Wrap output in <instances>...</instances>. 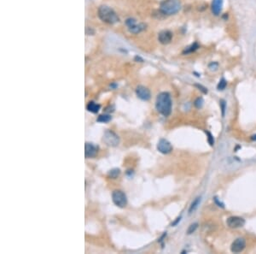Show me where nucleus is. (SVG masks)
I'll return each instance as SVG.
<instances>
[{
    "label": "nucleus",
    "mask_w": 256,
    "mask_h": 254,
    "mask_svg": "<svg viewBox=\"0 0 256 254\" xmlns=\"http://www.w3.org/2000/svg\"><path fill=\"white\" fill-rule=\"evenodd\" d=\"M98 16L103 22L109 24H115L120 21V18L116 15V13L111 8L105 5H103L99 8Z\"/></svg>",
    "instance_id": "nucleus-2"
},
{
    "label": "nucleus",
    "mask_w": 256,
    "mask_h": 254,
    "mask_svg": "<svg viewBox=\"0 0 256 254\" xmlns=\"http://www.w3.org/2000/svg\"><path fill=\"white\" fill-rule=\"evenodd\" d=\"M136 94L140 99L144 101H148L151 97L150 91L144 86H138L136 89Z\"/></svg>",
    "instance_id": "nucleus-9"
},
{
    "label": "nucleus",
    "mask_w": 256,
    "mask_h": 254,
    "mask_svg": "<svg viewBox=\"0 0 256 254\" xmlns=\"http://www.w3.org/2000/svg\"><path fill=\"white\" fill-rule=\"evenodd\" d=\"M226 85H227V82H226V81H225V79L223 78L221 79L220 81H219V84H218V86H217V87H218V90H224L225 87H226Z\"/></svg>",
    "instance_id": "nucleus-19"
},
{
    "label": "nucleus",
    "mask_w": 256,
    "mask_h": 254,
    "mask_svg": "<svg viewBox=\"0 0 256 254\" xmlns=\"http://www.w3.org/2000/svg\"><path fill=\"white\" fill-rule=\"evenodd\" d=\"M180 220H181V216H179V217H178L177 219H176V221L175 222H173V223H172V226H175L177 225L178 223V222H180Z\"/></svg>",
    "instance_id": "nucleus-27"
},
{
    "label": "nucleus",
    "mask_w": 256,
    "mask_h": 254,
    "mask_svg": "<svg viewBox=\"0 0 256 254\" xmlns=\"http://www.w3.org/2000/svg\"><path fill=\"white\" fill-rule=\"evenodd\" d=\"M111 116L110 115H100L97 119V122H109L111 120Z\"/></svg>",
    "instance_id": "nucleus-17"
},
{
    "label": "nucleus",
    "mask_w": 256,
    "mask_h": 254,
    "mask_svg": "<svg viewBox=\"0 0 256 254\" xmlns=\"http://www.w3.org/2000/svg\"><path fill=\"white\" fill-rule=\"evenodd\" d=\"M136 23H137V22H136V20L133 18H128L127 20L125 21V24H126V26L128 27V28H131V27L134 26Z\"/></svg>",
    "instance_id": "nucleus-21"
},
{
    "label": "nucleus",
    "mask_w": 256,
    "mask_h": 254,
    "mask_svg": "<svg viewBox=\"0 0 256 254\" xmlns=\"http://www.w3.org/2000/svg\"><path fill=\"white\" fill-rule=\"evenodd\" d=\"M218 68V63H212L209 64V69H216Z\"/></svg>",
    "instance_id": "nucleus-25"
},
{
    "label": "nucleus",
    "mask_w": 256,
    "mask_h": 254,
    "mask_svg": "<svg viewBox=\"0 0 256 254\" xmlns=\"http://www.w3.org/2000/svg\"><path fill=\"white\" fill-rule=\"evenodd\" d=\"M120 174V170L119 169H114L112 170H110V173H109V176L111 177V178L115 179L119 176Z\"/></svg>",
    "instance_id": "nucleus-18"
},
{
    "label": "nucleus",
    "mask_w": 256,
    "mask_h": 254,
    "mask_svg": "<svg viewBox=\"0 0 256 254\" xmlns=\"http://www.w3.org/2000/svg\"><path fill=\"white\" fill-rule=\"evenodd\" d=\"M157 111L164 116H168L172 111V98L168 93H161L157 96L156 101Z\"/></svg>",
    "instance_id": "nucleus-1"
},
{
    "label": "nucleus",
    "mask_w": 256,
    "mask_h": 254,
    "mask_svg": "<svg viewBox=\"0 0 256 254\" xmlns=\"http://www.w3.org/2000/svg\"><path fill=\"white\" fill-rule=\"evenodd\" d=\"M157 150L163 154H168L172 151V146L169 141L165 139H161L157 144Z\"/></svg>",
    "instance_id": "nucleus-7"
},
{
    "label": "nucleus",
    "mask_w": 256,
    "mask_h": 254,
    "mask_svg": "<svg viewBox=\"0 0 256 254\" xmlns=\"http://www.w3.org/2000/svg\"><path fill=\"white\" fill-rule=\"evenodd\" d=\"M181 9V4L178 0H164L161 3V10L165 15H174Z\"/></svg>",
    "instance_id": "nucleus-3"
},
{
    "label": "nucleus",
    "mask_w": 256,
    "mask_h": 254,
    "mask_svg": "<svg viewBox=\"0 0 256 254\" xmlns=\"http://www.w3.org/2000/svg\"><path fill=\"white\" fill-rule=\"evenodd\" d=\"M227 225L231 229H238L241 228L245 224V220L240 216H231L226 221Z\"/></svg>",
    "instance_id": "nucleus-6"
},
{
    "label": "nucleus",
    "mask_w": 256,
    "mask_h": 254,
    "mask_svg": "<svg viewBox=\"0 0 256 254\" xmlns=\"http://www.w3.org/2000/svg\"><path fill=\"white\" fill-rule=\"evenodd\" d=\"M112 199L114 204L120 208H123L127 204L126 195L125 194L124 192L120 191V190H115V191L113 192Z\"/></svg>",
    "instance_id": "nucleus-4"
},
{
    "label": "nucleus",
    "mask_w": 256,
    "mask_h": 254,
    "mask_svg": "<svg viewBox=\"0 0 256 254\" xmlns=\"http://www.w3.org/2000/svg\"><path fill=\"white\" fill-rule=\"evenodd\" d=\"M200 202H201V197H197V198H196V199L192 202V204H191L190 209H189V213H192L194 210L197 209V206L199 205Z\"/></svg>",
    "instance_id": "nucleus-15"
},
{
    "label": "nucleus",
    "mask_w": 256,
    "mask_h": 254,
    "mask_svg": "<svg viewBox=\"0 0 256 254\" xmlns=\"http://www.w3.org/2000/svg\"><path fill=\"white\" fill-rule=\"evenodd\" d=\"M214 200H215V202H216V203H217V204H219V206L224 207V205H223V204H221V203H219V201H218V199H217V198H214Z\"/></svg>",
    "instance_id": "nucleus-28"
},
{
    "label": "nucleus",
    "mask_w": 256,
    "mask_h": 254,
    "mask_svg": "<svg viewBox=\"0 0 256 254\" xmlns=\"http://www.w3.org/2000/svg\"><path fill=\"white\" fill-rule=\"evenodd\" d=\"M98 148L92 143H88L86 142L84 145V156L86 158L93 157L97 153Z\"/></svg>",
    "instance_id": "nucleus-10"
},
{
    "label": "nucleus",
    "mask_w": 256,
    "mask_h": 254,
    "mask_svg": "<svg viewBox=\"0 0 256 254\" xmlns=\"http://www.w3.org/2000/svg\"><path fill=\"white\" fill-rule=\"evenodd\" d=\"M245 246H246L245 240L243 238H238L236 241H233V243L231 245V250L234 253H239L241 251H243Z\"/></svg>",
    "instance_id": "nucleus-8"
},
{
    "label": "nucleus",
    "mask_w": 256,
    "mask_h": 254,
    "mask_svg": "<svg viewBox=\"0 0 256 254\" xmlns=\"http://www.w3.org/2000/svg\"><path fill=\"white\" fill-rule=\"evenodd\" d=\"M146 28V25L144 23H136L134 26L129 28V30L132 34H138Z\"/></svg>",
    "instance_id": "nucleus-13"
},
{
    "label": "nucleus",
    "mask_w": 256,
    "mask_h": 254,
    "mask_svg": "<svg viewBox=\"0 0 256 254\" xmlns=\"http://www.w3.org/2000/svg\"><path fill=\"white\" fill-rule=\"evenodd\" d=\"M86 108H87L88 111H90V112L97 113L98 112V110H100V105H99L98 103H95V102H90V103L87 104Z\"/></svg>",
    "instance_id": "nucleus-14"
},
{
    "label": "nucleus",
    "mask_w": 256,
    "mask_h": 254,
    "mask_svg": "<svg viewBox=\"0 0 256 254\" xmlns=\"http://www.w3.org/2000/svg\"><path fill=\"white\" fill-rule=\"evenodd\" d=\"M197 227H198V224H197V223H193V224H191V225L189 227V229H188L187 230L188 235H191V234L195 232V231L197 230Z\"/></svg>",
    "instance_id": "nucleus-20"
},
{
    "label": "nucleus",
    "mask_w": 256,
    "mask_h": 254,
    "mask_svg": "<svg viewBox=\"0 0 256 254\" xmlns=\"http://www.w3.org/2000/svg\"><path fill=\"white\" fill-rule=\"evenodd\" d=\"M203 98H198L197 100L195 101V106L197 108H202V106L203 105Z\"/></svg>",
    "instance_id": "nucleus-22"
},
{
    "label": "nucleus",
    "mask_w": 256,
    "mask_h": 254,
    "mask_svg": "<svg viewBox=\"0 0 256 254\" xmlns=\"http://www.w3.org/2000/svg\"><path fill=\"white\" fill-rule=\"evenodd\" d=\"M198 48H199V45H198V44H197V43H194V44H192L191 45H190V46H188L187 48L184 50V52H183V53L184 54L191 53V52H193V51H195L196 50H197Z\"/></svg>",
    "instance_id": "nucleus-16"
},
{
    "label": "nucleus",
    "mask_w": 256,
    "mask_h": 254,
    "mask_svg": "<svg viewBox=\"0 0 256 254\" xmlns=\"http://www.w3.org/2000/svg\"><path fill=\"white\" fill-rule=\"evenodd\" d=\"M196 87H197L199 88L201 91H202L204 93H207V90L204 87H202V86H201V85H196Z\"/></svg>",
    "instance_id": "nucleus-26"
},
{
    "label": "nucleus",
    "mask_w": 256,
    "mask_h": 254,
    "mask_svg": "<svg viewBox=\"0 0 256 254\" xmlns=\"http://www.w3.org/2000/svg\"><path fill=\"white\" fill-rule=\"evenodd\" d=\"M251 140H252L256 141V135H253V136L251 137Z\"/></svg>",
    "instance_id": "nucleus-29"
},
{
    "label": "nucleus",
    "mask_w": 256,
    "mask_h": 254,
    "mask_svg": "<svg viewBox=\"0 0 256 254\" xmlns=\"http://www.w3.org/2000/svg\"><path fill=\"white\" fill-rule=\"evenodd\" d=\"M206 134L207 135V140H208V143L210 144V146H213V144H214V139L212 137V135H211V133L207 131Z\"/></svg>",
    "instance_id": "nucleus-23"
},
{
    "label": "nucleus",
    "mask_w": 256,
    "mask_h": 254,
    "mask_svg": "<svg viewBox=\"0 0 256 254\" xmlns=\"http://www.w3.org/2000/svg\"><path fill=\"white\" fill-rule=\"evenodd\" d=\"M222 6H223V0H212V13L218 16L221 12Z\"/></svg>",
    "instance_id": "nucleus-12"
},
{
    "label": "nucleus",
    "mask_w": 256,
    "mask_h": 254,
    "mask_svg": "<svg viewBox=\"0 0 256 254\" xmlns=\"http://www.w3.org/2000/svg\"><path fill=\"white\" fill-rule=\"evenodd\" d=\"M220 106H221L222 110V116H225V100H220Z\"/></svg>",
    "instance_id": "nucleus-24"
},
{
    "label": "nucleus",
    "mask_w": 256,
    "mask_h": 254,
    "mask_svg": "<svg viewBox=\"0 0 256 254\" xmlns=\"http://www.w3.org/2000/svg\"><path fill=\"white\" fill-rule=\"evenodd\" d=\"M103 141L110 146H116L119 145L120 139L119 136L111 130H108L104 133L103 135Z\"/></svg>",
    "instance_id": "nucleus-5"
},
{
    "label": "nucleus",
    "mask_w": 256,
    "mask_h": 254,
    "mask_svg": "<svg viewBox=\"0 0 256 254\" xmlns=\"http://www.w3.org/2000/svg\"><path fill=\"white\" fill-rule=\"evenodd\" d=\"M172 33L170 31H162L159 34V36H158V40L163 45H167L169 44L171 41H172Z\"/></svg>",
    "instance_id": "nucleus-11"
}]
</instances>
